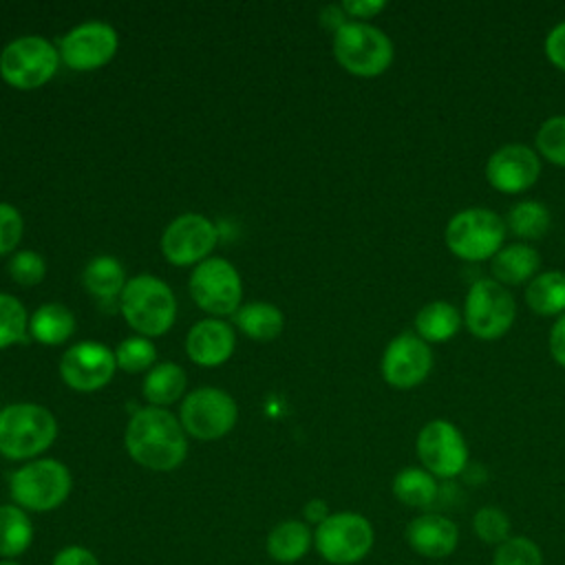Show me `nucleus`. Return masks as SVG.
<instances>
[{
  "mask_svg": "<svg viewBox=\"0 0 565 565\" xmlns=\"http://www.w3.org/2000/svg\"><path fill=\"white\" fill-rule=\"evenodd\" d=\"M157 358V349L150 342V338H126L124 342H119L117 351H115V360L117 366L124 369L126 373H139L150 369V364Z\"/></svg>",
  "mask_w": 565,
  "mask_h": 565,
  "instance_id": "obj_35",
  "label": "nucleus"
},
{
  "mask_svg": "<svg viewBox=\"0 0 565 565\" xmlns=\"http://www.w3.org/2000/svg\"><path fill=\"white\" fill-rule=\"evenodd\" d=\"M433 369L430 344L424 342L415 331L397 333L384 349L380 371L386 384L399 391L415 388L422 384Z\"/></svg>",
  "mask_w": 565,
  "mask_h": 565,
  "instance_id": "obj_13",
  "label": "nucleus"
},
{
  "mask_svg": "<svg viewBox=\"0 0 565 565\" xmlns=\"http://www.w3.org/2000/svg\"><path fill=\"white\" fill-rule=\"evenodd\" d=\"M22 230H24L22 214L9 203H0V256L18 247L22 238Z\"/></svg>",
  "mask_w": 565,
  "mask_h": 565,
  "instance_id": "obj_37",
  "label": "nucleus"
},
{
  "mask_svg": "<svg viewBox=\"0 0 565 565\" xmlns=\"http://www.w3.org/2000/svg\"><path fill=\"white\" fill-rule=\"evenodd\" d=\"M71 486V472L57 459L29 461L9 477L11 499L26 512H51L60 508L66 501Z\"/></svg>",
  "mask_w": 565,
  "mask_h": 565,
  "instance_id": "obj_6",
  "label": "nucleus"
},
{
  "mask_svg": "<svg viewBox=\"0 0 565 565\" xmlns=\"http://www.w3.org/2000/svg\"><path fill=\"white\" fill-rule=\"evenodd\" d=\"M547 344H550V353H552L554 362L565 369V313H561V316L554 320Z\"/></svg>",
  "mask_w": 565,
  "mask_h": 565,
  "instance_id": "obj_40",
  "label": "nucleus"
},
{
  "mask_svg": "<svg viewBox=\"0 0 565 565\" xmlns=\"http://www.w3.org/2000/svg\"><path fill=\"white\" fill-rule=\"evenodd\" d=\"M525 305L543 318L565 313V274L558 269L536 274L525 287Z\"/></svg>",
  "mask_w": 565,
  "mask_h": 565,
  "instance_id": "obj_24",
  "label": "nucleus"
},
{
  "mask_svg": "<svg viewBox=\"0 0 565 565\" xmlns=\"http://www.w3.org/2000/svg\"><path fill=\"white\" fill-rule=\"evenodd\" d=\"M51 565H99V558L84 545H66L55 552Z\"/></svg>",
  "mask_w": 565,
  "mask_h": 565,
  "instance_id": "obj_39",
  "label": "nucleus"
},
{
  "mask_svg": "<svg viewBox=\"0 0 565 565\" xmlns=\"http://www.w3.org/2000/svg\"><path fill=\"white\" fill-rule=\"evenodd\" d=\"M375 543L371 521L360 512H331L313 530L316 552L331 565H355L369 556Z\"/></svg>",
  "mask_w": 565,
  "mask_h": 565,
  "instance_id": "obj_7",
  "label": "nucleus"
},
{
  "mask_svg": "<svg viewBox=\"0 0 565 565\" xmlns=\"http://www.w3.org/2000/svg\"><path fill=\"white\" fill-rule=\"evenodd\" d=\"M329 514L331 512H329V505L324 499H309L302 508L305 523H309V525H320Z\"/></svg>",
  "mask_w": 565,
  "mask_h": 565,
  "instance_id": "obj_42",
  "label": "nucleus"
},
{
  "mask_svg": "<svg viewBox=\"0 0 565 565\" xmlns=\"http://www.w3.org/2000/svg\"><path fill=\"white\" fill-rule=\"evenodd\" d=\"M311 547H313V530L309 527V523L298 519H285L276 523L265 539L267 556L282 565L302 561Z\"/></svg>",
  "mask_w": 565,
  "mask_h": 565,
  "instance_id": "obj_20",
  "label": "nucleus"
},
{
  "mask_svg": "<svg viewBox=\"0 0 565 565\" xmlns=\"http://www.w3.org/2000/svg\"><path fill=\"white\" fill-rule=\"evenodd\" d=\"M463 324L479 340L503 338L516 318V302L510 289L494 278H479L463 300Z\"/></svg>",
  "mask_w": 565,
  "mask_h": 565,
  "instance_id": "obj_8",
  "label": "nucleus"
},
{
  "mask_svg": "<svg viewBox=\"0 0 565 565\" xmlns=\"http://www.w3.org/2000/svg\"><path fill=\"white\" fill-rule=\"evenodd\" d=\"M472 532L486 545H501L512 536V521L499 505H483L472 514Z\"/></svg>",
  "mask_w": 565,
  "mask_h": 565,
  "instance_id": "obj_31",
  "label": "nucleus"
},
{
  "mask_svg": "<svg viewBox=\"0 0 565 565\" xmlns=\"http://www.w3.org/2000/svg\"><path fill=\"white\" fill-rule=\"evenodd\" d=\"M192 300L207 313L227 316L238 309L243 285L234 265L225 258L199 263L190 276Z\"/></svg>",
  "mask_w": 565,
  "mask_h": 565,
  "instance_id": "obj_12",
  "label": "nucleus"
},
{
  "mask_svg": "<svg viewBox=\"0 0 565 565\" xmlns=\"http://www.w3.org/2000/svg\"><path fill=\"white\" fill-rule=\"evenodd\" d=\"M541 174L539 152L525 143H503L486 161L488 183L503 194L530 190Z\"/></svg>",
  "mask_w": 565,
  "mask_h": 565,
  "instance_id": "obj_16",
  "label": "nucleus"
},
{
  "mask_svg": "<svg viewBox=\"0 0 565 565\" xmlns=\"http://www.w3.org/2000/svg\"><path fill=\"white\" fill-rule=\"evenodd\" d=\"M26 335V309L9 294L0 291V349L24 340Z\"/></svg>",
  "mask_w": 565,
  "mask_h": 565,
  "instance_id": "obj_34",
  "label": "nucleus"
},
{
  "mask_svg": "<svg viewBox=\"0 0 565 565\" xmlns=\"http://www.w3.org/2000/svg\"><path fill=\"white\" fill-rule=\"evenodd\" d=\"M0 565H22L15 558H0Z\"/></svg>",
  "mask_w": 565,
  "mask_h": 565,
  "instance_id": "obj_43",
  "label": "nucleus"
},
{
  "mask_svg": "<svg viewBox=\"0 0 565 565\" xmlns=\"http://www.w3.org/2000/svg\"><path fill=\"white\" fill-rule=\"evenodd\" d=\"M185 371L174 362L157 364L143 380V397L154 406H168L177 402L185 391Z\"/></svg>",
  "mask_w": 565,
  "mask_h": 565,
  "instance_id": "obj_29",
  "label": "nucleus"
},
{
  "mask_svg": "<svg viewBox=\"0 0 565 565\" xmlns=\"http://www.w3.org/2000/svg\"><path fill=\"white\" fill-rule=\"evenodd\" d=\"M57 64L60 51L40 35L18 38L0 53V75L18 90H31L46 84L55 75Z\"/></svg>",
  "mask_w": 565,
  "mask_h": 565,
  "instance_id": "obj_9",
  "label": "nucleus"
},
{
  "mask_svg": "<svg viewBox=\"0 0 565 565\" xmlns=\"http://www.w3.org/2000/svg\"><path fill=\"white\" fill-rule=\"evenodd\" d=\"M117 33L106 22H84L71 29L60 44V57L75 71L104 66L117 53Z\"/></svg>",
  "mask_w": 565,
  "mask_h": 565,
  "instance_id": "obj_17",
  "label": "nucleus"
},
{
  "mask_svg": "<svg viewBox=\"0 0 565 565\" xmlns=\"http://www.w3.org/2000/svg\"><path fill=\"white\" fill-rule=\"evenodd\" d=\"M386 7V2L382 0H344L342 9L347 15L351 18H373L375 13H380Z\"/></svg>",
  "mask_w": 565,
  "mask_h": 565,
  "instance_id": "obj_41",
  "label": "nucleus"
},
{
  "mask_svg": "<svg viewBox=\"0 0 565 565\" xmlns=\"http://www.w3.org/2000/svg\"><path fill=\"white\" fill-rule=\"evenodd\" d=\"M393 494L399 503L417 510L430 508L439 499V481L422 466L402 468L393 477Z\"/></svg>",
  "mask_w": 565,
  "mask_h": 565,
  "instance_id": "obj_23",
  "label": "nucleus"
},
{
  "mask_svg": "<svg viewBox=\"0 0 565 565\" xmlns=\"http://www.w3.org/2000/svg\"><path fill=\"white\" fill-rule=\"evenodd\" d=\"M545 55L556 68L565 71V20L545 35Z\"/></svg>",
  "mask_w": 565,
  "mask_h": 565,
  "instance_id": "obj_38",
  "label": "nucleus"
},
{
  "mask_svg": "<svg viewBox=\"0 0 565 565\" xmlns=\"http://www.w3.org/2000/svg\"><path fill=\"white\" fill-rule=\"evenodd\" d=\"M82 282L95 298H113L124 291L126 274L117 258L97 256L84 267Z\"/></svg>",
  "mask_w": 565,
  "mask_h": 565,
  "instance_id": "obj_30",
  "label": "nucleus"
},
{
  "mask_svg": "<svg viewBox=\"0 0 565 565\" xmlns=\"http://www.w3.org/2000/svg\"><path fill=\"white\" fill-rule=\"evenodd\" d=\"M115 353L102 342L73 344L60 360V375L73 388L93 393L104 388L115 375Z\"/></svg>",
  "mask_w": 565,
  "mask_h": 565,
  "instance_id": "obj_15",
  "label": "nucleus"
},
{
  "mask_svg": "<svg viewBox=\"0 0 565 565\" xmlns=\"http://www.w3.org/2000/svg\"><path fill=\"white\" fill-rule=\"evenodd\" d=\"M492 565H543V552L530 536L512 534L494 547Z\"/></svg>",
  "mask_w": 565,
  "mask_h": 565,
  "instance_id": "obj_32",
  "label": "nucleus"
},
{
  "mask_svg": "<svg viewBox=\"0 0 565 565\" xmlns=\"http://www.w3.org/2000/svg\"><path fill=\"white\" fill-rule=\"evenodd\" d=\"M57 435L55 417L40 404L20 402L0 411V452L7 459H31Z\"/></svg>",
  "mask_w": 565,
  "mask_h": 565,
  "instance_id": "obj_3",
  "label": "nucleus"
},
{
  "mask_svg": "<svg viewBox=\"0 0 565 565\" xmlns=\"http://www.w3.org/2000/svg\"><path fill=\"white\" fill-rule=\"evenodd\" d=\"M33 543V523L15 503L0 505V558H18Z\"/></svg>",
  "mask_w": 565,
  "mask_h": 565,
  "instance_id": "obj_25",
  "label": "nucleus"
},
{
  "mask_svg": "<svg viewBox=\"0 0 565 565\" xmlns=\"http://www.w3.org/2000/svg\"><path fill=\"white\" fill-rule=\"evenodd\" d=\"M505 221L490 207H466L450 216L444 230L446 247L461 260H488L505 241Z\"/></svg>",
  "mask_w": 565,
  "mask_h": 565,
  "instance_id": "obj_2",
  "label": "nucleus"
},
{
  "mask_svg": "<svg viewBox=\"0 0 565 565\" xmlns=\"http://www.w3.org/2000/svg\"><path fill=\"white\" fill-rule=\"evenodd\" d=\"M236 402L221 388L201 386L185 395L179 408L183 430L201 441H212L227 435L236 424Z\"/></svg>",
  "mask_w": 565,
  "mask_h": 565,
  "instance_id": "obj_11",
  "label": "nucleus"
},
{
  "mask_svg": "<svg viewBox=\"0 0 565 565\" xmlns=\"http://www.w3.org/2000/svg\"><path fill=\"white\" fill-rule=\"evenodd\" d=\"M503 221H505V227L514 236H519L523 241H536L550 232L552 214H550L547 205H543L541 201L523 199V201H516L508 210Z\"/></svg>",
  "mask_w": 565,
  "mask_h": 565,
  "instance_id": "obj_28",
  "label": "nucleus"
},
{
  "mask_svg": "<svg viewBox=\"0 0 565 565\" xmlns=\"http://www.w3.org/2000/svg\"><path fill=\"white\" fill-rule=\"evenodd\" d=\"M128 455L143 468L168 472L183 463L188 455L185 430L181 422L166 408H139L124 435Z\"/></svg>",
  "mask_w": 565,
  "mask_h": 565,
  "instance_id": "obj_1",
  "label": "nucleus"
},
{
  "mask_svg": "<svg viewBox=\"0 0 565 565\" xmlns=\"http://www.w3.org/2000/svg\"><path fill=\"white\" fill-rule=\"evenodd\" d=\"M218 232L210 218L203 214H181L177 216L161 236V252L168 263L177 267L203 263V258L214 249Z\"/></svg>",
  "mask_w": 565,
  "mask_h": 565,
  "instance_id": "obj_14",
  "label": "nucleus"
},
{
  "mask_svg": "<svg viewBox=\"0 0 565 565\" xmlns=\"http://www.w3.org/2000/svg\"><path fill=\"white\" fill-rule=\"evenodd\" d=\"M121 313L141 335H163L177 316V300L168 282L141 274L126 282L121 291Z\"/></svg>",
  "mask_w": 565,
  "mask_h": 565,
  "instance_id": "obj_5",
  "label": "nucleus"
},
{
  "mask_svg": "<svg viewBox=\"0 0 565 565\" xmlns=\"http://www.w3.org/2000/svg\"><path fill=\"white\" fill-rule=\"evenodd\" d=\"M333 55L347 73L377 77L393 64L395 49L382 29L353 20L333 33Z\"/></svg>",
  "mask_w": 565,
  "mask_h": 565,
  "instance_id": "obj_4",
  "label": "nucleus"
},
{
  "mask_svg": "<svg viewBox=\"0 0 565 565\" xmlns=\"http://www.w3.org/2000/svg\"><path fill=\"white\" fill-rule=\"evenodd\" d=\"M234 322L252 340H274L280 335L285 318L278 307L269 302H249L234 311Z\"/></svg>",
  "mask_w": 565,
  "mask_h": 565,
  "instance_id": "obj_27",
  "label": "nucleus"
},
{
  "mask_svg": "<svg viewBox=\"0 0 565 565\" xmlns=\"http://www.w3.org/2000/svg\"><path fill=\"white\" fill-rule=\"evenodd\" d=\"M29 331L42 344H62L75 331V316L60 302H46L31 316Z\"/></svg>",
  "mask_w": 565,
  "mask_h": 565,
  "instance_id": "obj_26",
  "label": "nucleus"
},
{
  "mask_svg": "<svg viewBox=\"0 0 565 565\" xmlns=\"http://www.w3.org/2000/svg\"><path fill=\"white\" fill-rule=\"evenodd\" d=\"M9 276L22 285V287H33L38 285L44 274H46V263L44 258L38 254V252H31V249H22L18 254L11 256L9 260Z\"/></svg>",
  "mask_w": 565,
  "mask_h": 565,
  "instance_id": "obj_36",
  "label": "nucleus"
},
{
  "mask_svg": "<svg viewBox=\"0 0 565 565\" xmlns=\"http://www.w3.org/2000/svg\"><path fill=\"white\" fill-rule=\"evenodd\" d=\"M536 150L543 159L565 168V115L547 117L536 130Z\"/></svg>",
  "mask_w": 565,
  "mask_h": 565,
  "instance_id": "obj_33",
  "label": "nucleus"
},
{
  "mask_svg": "<svg viewBox=\"0 0 565 565\" xmlns=\"http://www.w3.org/2000/svg\"><path fill=\"white\" fill-rule=\"evenodd\" d=\"M234 331L227 322L207 318L196 322L185 338V353L201 366H218L234 353Z\"/></svg>",
  "mask_w": 565,
  "mask_h": 565,
  "instance_id": "obj_19",
  "label": "nucleus"
},
{
  "mask_svg": "<svg viewBox=\"0 0 565 565\" xmlns=\"http://www.w3.org/2000/svg\"><path fill=\"white\" fill-rule=\"evenodd\" d=\"M415 452L422 468L437 479H455L468 468V444L448 419L426 422L417 433Z\"/></svg>",
  "mask_w": 565,
  "mask_h": 565,
  "instance_id": "obj_10",
  "label": "nucleus"
},
{
  "mask_svg": "<svg viewBox=\"0 0 565 565\" xmlns=\"http://www.w3.org/2000/svg\"><path fill=\"white\" fill-rule=\"evenodd\" d=\"M539 267L541 254L527 243H508L490 258L492 278L505 287L530 282Z\"/></svg>",
  "mask_w": 565,
  "mask_h": 565,
  "instance_id": "obj_21",
  "label": "nucleus"
},
{
  "mask_svg": "<svg viewBox=\"0 0 565 565\" xmlns=\"http://www.w3.org/2000/svg\"><path fill=\"white\" fill-rule=\"evenodd\" d=\"M463 324V316L448 300H430L415 313V333L424 342H448Z\"/></svg>",
  "mask_w": 565,
  "mask_h": 565,
  "instance_id": "obj_22",
  "label": "nucleus"
},
{
  "mask_svg": "<svg viewBox=\"0 0 565 565\" xmlns=\"http://www.w3.org/2000/svg\"><path fill=\"white\" fill-rule=\"evenodd\" d=\"M408 547L424 558H448L459 545V527L444 514L422 512L404 530Z\"/></svg>",
  "mask_w": 565,
  "mask_h": 565,
  "instance_id": "obj_18",
  "label": "nucleus"
}]
</instances>
